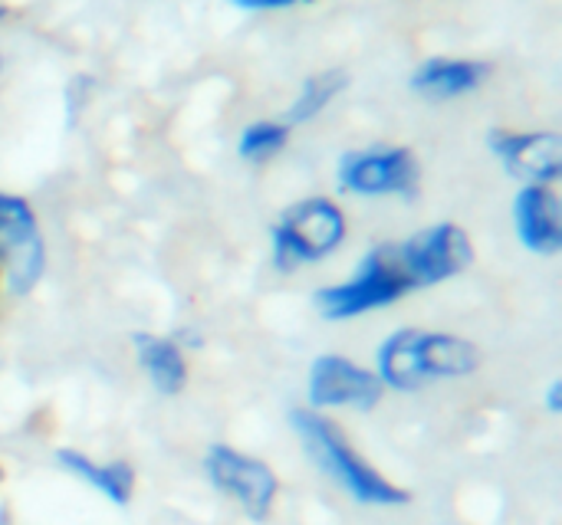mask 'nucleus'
<instances>
[{"mask_svg": "<svg viewBox=\"0 0 562 525\" xmlns=\"http://www.w3.org/2000/svg\"><path fill=\"white\" fill-rule=\"evenodd\" d=\"M290 141V125L286 122H273V118H257L250 125L240 128L237 135V155L244 161H270L273 155H280Z\"/></svg>", "mask_w": 562, "mask_h": 525, "instance_id": "16", "label": "nucleus"}, {"mask_svg": "<svg viewBox=\"0 0 562 525\" xmlns=\"http://www.w3.org/2000/svg\"><path fill=\"white\" fill-rule=\"evenodd\" d=\"M204 473L211 480V487L227 497L231 503H237V510L254 520V523H267L280 493L277 473L257 460L240 454L237 447L227 444H214L204 457Z\"/></svg>", "mask_w": 562, "mask_h": 525, "instance_id": "8", "label": "nucleus"}, {"mask_svg": "<svg viewBox=\"0 0 562 525\" xmlns=\"http://www.w3.org/2000/svg\"><path fill=\"white\" fill-rule=\"evenodd\" d=\"M56 464L115 506H128L135 497V470L125 460H92L79 450H56Z\"/></svg>", "mask_w": 562, "mask_h": 525, "instance_id": "14", "label": "nucleus"}, {"mask_svg": "<svg viewBox=\"0 0 562 525\" xmlns=\"http://www.w3.org/2000/svg\"><path fill=\"white\" fill-rule=\"evenodd\" d=\"M494 158L527 184H557L562 174V138L557 132L494 128L487 138Z\"/></svg>", "mask_w": 562, "mask_h": 525, "instance_id": "10", "label": "nucleus"}, {"mask_svg": "<svg viewBox=\"0 0 562 525\" xmlns=\"http://www.w3.org/2000/svg\"><path fill=\"white\" fill-rule=\"evenodd\" d=\"M346 214L329 197L296 201L270 227V256L280 273H293L333 256L346 240Z\"/></svg>", "mask_w": 562, "mask_h": 525, "instance_id": "4", "label": "nucleus"}, {"mask_svg": "<svg viewBox=\"0 0 562 525\" xmlns=\"http://www.w3.org/2000/svg\"><path fill=\"white\" fill-rule=\"evenodd\" d=\"M398 263L415 289L441 286L454 276H461L474 260V243L458 224H431L402 243H395Z\"/></svg>", "mask_w": 562, "mask_h": 525, "instance_id": "7", "label": "nucleus"}, {"mask_svg": "<svg viewBox=\"0 0 562 525\" xmlns=\"http://www.w3.org/2000/svg\"><path fill=\"white\" fill-rule=\"evenodd\" d=\"M385 388L372 368L346 355H319L310 365L306 398L310 411H372L382 401Z\"/></svg>", "mask_w": 562, "mask_h": 525, "instance_id": "9", "label": "nucleus"}, {"mask_svg": "<svg viewBox=\"0 0 562 525\" xmlns=\"http://www.w3.org/2000/svg\"><path fill=\"white\" fill-rule=\"evenodd\" d=\"M481 368L474 342L454 332L395 329L375 349V378L389 391H422L435 381L468 378Z\"/></svg>", "mask_w": 562, "mask_h": 525, "instance_id": "1", "label": "nucleus"}, {"mask_svg": "<svg viewBox=\"0 0 562 525\" xmlns=\"http://www.w3.org/2000/svg\"><path fill=\"white\" fill-rule=\"evenodd\" d=\"M135 345V358L138 368L145 372V378L151 381V388L165 398H175L184 391L188 385V358L181 352V345L175 339L155 335V332H138L132 339Z\"/></svg>", "mask_w": 562, "mask_h": 525, "instance_id": "13", "label": "nucleus"}, {"mask_svg": "<svg viewBox=\"0 0 562 525\" xmlns=\"http://www.w3.org/2000/svg\"><path fill=\"white\" fill-rule=\"evenodd\" d=\"M342 89H346V72H339V69H326V72L310 76V79L300 85L296 99L290 102L286 125L293 128V125H306V122H313L319 112H326V109L339 99V92H342Z\"/></svg>", "mask_w": 562, "mask_h": 525, "instance_id": "15", "label": "nucleus"}, {"mask_svg": "<svg viewBox=\"0 0 562 525\" xmlns=\"http://www.w3.org/2000/svg\"><path fill=\"white\" fill-rule=\"evenodd\" d=\"M290 424L306 450V457L313 460V467L329 477L346 497H352L356 503L362 506H379V510H389V506H405L408 503V493L402 487H395L392 480H385L349 441L346 434L329 421L323 418L319 411H293L290 414Z\"/></svg>", "mask_w": 562, "mask_h": 525, "instance_id": "2", "label": "nucleus"}, {"mask_svg": "<svg viewBox=\"0 0 562 525\" xmlns=\"http://www.w3.org/2000/svg\"><path fill=\"white\" fill-rule=\"evenodd\" d=\"M0 16H3V3H0Z\"/></svg>", "mask_w": 562, "mask_h": 525, "instance_id": "19", "label": "nucleus"}, {"mask_svg": "<svg viewBox=\"0 0 562 525\" xmlns=\"http://www.w3.org/2000/svg\"><path fill=\"white\" fill-rule=\"evenodd\" d=\"M0 480H3V470H0Z\"/></svg>", "mask_w": 562, "mask_h": 525, "instance_id": "20", "label": "nucleus"}, {"mask_svg": "<svg viewBox=\"0 0 562 525\" xmlns=\"http://www.w3.org/2000/svg\"><path fill=\"white\" fill-rule=\"evenodd\" d=\"M514 224L530 253L557 256L562 250V204L553 187L524 184L514 197Z\"/></svg>", "mask_w": 562, "mask_h": 525, "instance_id": "11", "label": "nucleus"}, {"mask_svg": "<svg viewBox=\"0 0 562 525\" xmlns=\"http://www.w3.org/2000/svg\"><path fill=\"white\" fill-rule=\"evenodd\" d=\"M0 69H3V59H0Z\"/></svg>", "mask_w": 562, "mask_h": 525, "instance_id": "21", "label": "nucleus"}, {"mask_svg": "<svg viewBox=\"0 0 562 525\" xmlns=\"http://www.w3.org/2000/svg\"><path fill=\"white\" fill-rule=\"evenodd\" d=\"M46 270V243L36 224L33 207L0 191V283L13 296L36 289Z\"/></svg>", "mask_w": 562, "mask_h": 525, "instance_id": "5", "label": "nucleus"}, {"mask_svg": "<svg viewBox=\"0 0 562 525\" xmlns=\"http://www.w3.org/2000/svg\"><path fill=\"white\" fill-rule=\"evenodd\" d=\"M408 293H415V286L408 283V276L398 263L395 243H382V247L369 250L342 283L319 289L316 306H319L323 319L346 322V319L392 309Z\"/></svg>", "mask_w": 562, "mask_h": 525, "instance_id": "3", "label": "nucleus"}, {"mask_svg": "<svg viewBox=\"0 0 562 525\" xmlns=\"http://www.w3.org/2000/svg\"><path fill=\"white\" fill-rule=\"evenodd\" d=\"M487 79V66L477 59H458V56H431L412 72V89L422 99L451 102L468 92H474Z\"/></svg>", "mask_w": 562, "mask_h": 525, "instance_id": "12", "label": "nucleus"}, {"mask_svg": "<svg viewBox=\"0 0 562 525\" xmlns=\"http://www.w3.org/2000/svg\"><path fill=\"white\" fill-rule=\"evenodd\" d=\"M547 411L550 414H562V381H550V388H547Z\"/></svg>", "mask_w": 562, "mask_h": 525, "instance_id": "18", "label": "nucleus"}, {"mask_svg": "<svg viewBox=\"0 0 562 525\" xmlns=\"http://www.w3.org/2000/svg\"><path fill=\"white\" fill-rule=\"evenodd\" d=\"M237 10H250V13H270V10H290L303 0H227Z\"/></svg>", "mask_w": 562, "mask_h": 525, "instance_id": "17", "label": "nucleus"}, {"mask_svg": "<svg viewBox=\"0 0 562 525\" xmlns=\"http://www.w3.org/2000/svg\"><path fill=\"white\" fill-rule=\"evenodd\" d=\"M339 187L356 197H412L422 181L418 158L402 145L346 151L336 168Z\"/></svg>", "mask_w": 562, "mask_h": 525, "instance_id": "6", "label": "nucleus"}]
</instances>
